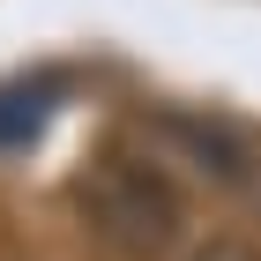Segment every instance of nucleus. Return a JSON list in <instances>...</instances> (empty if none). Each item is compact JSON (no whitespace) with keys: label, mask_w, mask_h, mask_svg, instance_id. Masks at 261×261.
Segmentation results:
<instances>
[{"label":"nucleus","mask_w":261,"mask_h":261,"mask_svg":"<svg viewBox=\"0 0 261 261\" xmlns=\"http://www.w3.org/2000/svg\"><path fill=\"white\" fill-rule=\"evenodd\" d=\"M82 209L97 217V231L127 254H164L179 239V187L142 157H105L82 187Z\"/></svg>","instance_id":"f257e3e1"},{"label":"nucleus","mask_w":261,"mask_h":261,"mask_svg":"<svg viewBox=\"0 0 261 261\" xmlns=\"http://www.w3.org/2000/svg\"><path fill=\"white\" fill-rule=\"evenodd\" d=\"M60 105H67V82H53V75H15V82H0V157H8V149H30Z\"/></svg>","instance_id":"f03ea898"},{"label":"nucleus","mask_w":261,"mask_h":261,"mask_svg":"<svg viewBox=\"0 0 261 261\" xmlns=\"http://www.w3.org/2000/svg\"><path fill=\"white\" fill-rule=\"evenodd\" d=\"M194 261H261V246H246V239H201Z\"/></svg>","instance_id":"7ed1b4c3"}]
</instances>
